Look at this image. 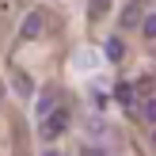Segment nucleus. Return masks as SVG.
<instances>
[{
	"label": "nucleus",
	"instance_id": "0eeeda50",
	"mask_svg": "<svg viewBox=\"0 0 156 156\" xmlns=\"http://www.w3.org/2000/svg\"><path fill=\"white\" fill-rule=\"evenodd\" d=\"M137 19H141V8H137V0L126 8V15H122V27H137Z\"/></svg>",
	"mask_w": 156,
	"mask_h": 156
},
{
	"label": "nucleus",
	"instance_id": "9d476101",
	"mask_svg": "<svg viewBox=\"0 0 156 156\" xmlns=\"http://www.w3.org/2000/svg\"><path fill=\"white\" fill-rule=\"evenodd\" d=\"M141 114H145V118H149L152 126H156V99H145V107H141Z\"/></svg>",
	"mask_w": 156,
	"mask_h": 156
},
{
	"label": "nucleus",
	"instance_id": "423d86ee",
	"mask_svg": "<svg viewBox=\"0 0 156 156\" xmlns=\"http://www.w3.org/2000/svg\"><path fill=\"white\" fill-rule=\"evenodd\" d=\"M107 12H111V0H88V15L91 19H103Z\"/></svg>",
	"mask_w": 156,
	"mask_h": 156
},
{
	"label": "nucleus",
	"instance_id": "6e6552de",
	"mask_svg": "<svg viewBox=\"0 0 156 156\" xmlns=\"http://www.w3.org/2000/svg\"><path fill=\"white\" fill-rule=\"evenodd\" d=\"M118 103L133 107V84H118Z\"/></svg>",
	"mask_w": 156,
	"mask_h": 156
},
{
	"label": "nucleus",
	"instance_id": "ddd939ff",
	"mask_svg": "<svg viewBox=\"0 0 156 156\" xmlns=\"http://www.w3.org/2000/svg\"><path fill=\"white\" fill-rule=\"evenodd\" d=\"M0 99H4V84H0Z\"/></svg>",
	"mask_w": 156,
	"mask_h": 156
},
{
	"label": "nucleus",
	"instance_id": "7ed1b4c3",
	"mask_svg": "<svg viewBox=\"0 0 156 156\" xmlns=\"http://www.w3.org/2000/svg\"><path fill=\"white\" fill-rule=\"evenodd\" d=\"M107 57H111V61H122V57H126V46H122V38H107Z\"/></svg>",
	"mask_w": 156,
	"mask_h": 156
},
{
	"label": "nucleus",
	"instance_id": "39448f33",
	"mask_svg": "<svg viewBox=\"0 0 156 156\" xmlns=\"http://www.w3.org/2000/svg\"><path fill=\"white\" fill-rule=\"evenodd\" d=\"M12 84H15V91H19L23 99H30V95H34V88H30V80H27V73H19V69H15V80H12Z\"/></svg>",
	"mask_w": 156,
	"mask_h": 156
},
{
	"label": "nucleus",
	"instance_id": "f257e3e1",
	"mask_svg": "<svg viewBox=\"0 0 156 156\" xmlns=\"http://www.w3.org/2000/svg\"><path fill=\"white\" fill-rule=\"evenodd\" d=\"M69 133V111H50L42 118V137L46 141H57V137Z\"/></svg>",
	"mask_w": 156,
	"mask_h": 156
},
{
	"label": "nucleus",
	"instance_id": "1a4fd4ad",
	"mask_svg": "<svg viewBox=\"0 0 156 156\" xmlns=\"http://www.w3.org/2000/svg\"><path fill=\"white\" fill-rule=\"evenodd\" d=\"M141 30H145V38H156V15H145Z\"/></svg>",
	"mask_w": 156,
	"mask_h": 156
},
{
	"label": "nucleus",
	"instance_id": "9b49d317",
	"mask_svg": "<svg viewBox=\"0 0 156 156\" xmlns=\"http://www.w3.org/2000/svg\"><path fill=\"white\" fill-rule=\"evenodd\" d=\"M80 156H107V152H103V149H84Z\"/></svg>",
	"mask_w": 156,
	"mask_h": 156
},
{
	"label": "nucleus",
	"instance_id": "20e7f679",
	"mask_svg": "<svg viewBox=\"0 0 156 156\" xmlns=\"http://www.w3.org/2000/svg\"><path fill=\"white\" fill-rule=\"evenodd\" d=\"M34 111H38V118H46L50 111H57V95H53V91H50V95H42V99L34 103Z\"/></svg>",
	"mask_w": 156,
	"mask_h": 156
},
{
	"label": "nucleus",
	"instance_id": "f8f14e48",
	"mask_svg": "<svg viewBox=\"0 0 156 156\" xmlns=\"http://www.w3.org/2000/svg\"><path fill=\"white\" fill-rule=\"evenodd\" d=\"M152 145H156V126H152Z\"/></svg>",
	"mask_w": 156,
	"mask_h": 156
},
{
	"label": "nucleus",
	"instance_id": "f03ea898",
	"mask_svg": "<svg viewBox=\"0 0 156 156\" xmlns=\"http://www.w3.org/2000/svg\"><path fill=\"white\" fill-rule=\"evenodd\" d=\"M42 27H46V8L27 12V19H23V27H19V42H34V38L42 34Z\"/></svg>",
	"mask_w": 156,
	"mask_h": 156
}]
</instances>
